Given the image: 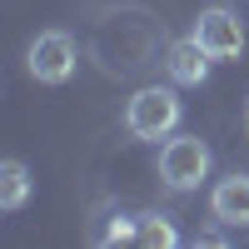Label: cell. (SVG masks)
Here are the masks:
<instances>
[{"instance_id": "52a82bcc", "label": "cell", "mask_w": 249, "mask_h": 249, "mask_svg": "<svg viewBox=\"0 0 249 249\" xmlns=\"http://www.w3.org/2000/svg\"><path fill=\"white\" fill-rule=\"evenodd\" d=\"M30 190H35V179L25 170V160H5L0 164V210L15 214V210H25L30 204Z\"/></svg>"}, {"instance_id": "6da1fadb", "label": "cell", "mask_w": 249, "mask_h": 249, "mask_svg": "<svg viewBox=\"0 0 249 249\" xmlns=\"http://www.w3.org/2000/svg\"><path fill=\"white\" fill-rule=\"evenodd\" d=\"M184 120V105L170 85H144L130 95V105H124V130L135 140H170Z\"/></svg>"}, {"instance_id": "8992f818", "label": "cell", "mask_w": 249, "mask_h": 249, "mask_svg": "<svg viewBox=\"0 0 249 249\" xmlns=\"http://www.w3.org/2000/svg\"><path fill=\"white\" fill-rule=\"evenodd\" d=\"M210 50L199 45L195 35H184V40H170V50H164V70H170L175 85H204L210 80Z\"/></svg>"}, {"instance_id": "8fae6325", "label": "cell", "mask_w": 249, "mask_h": 249, "mask_svg": "<svg viewBox=\"0 0 249 249\" xmlns=\"http://www.w3.org/2000/svg\"><path fill=\"white\" fill-rule=\"evenodd\" d=\"M244 130H249V100H244Z\"/></svg>"}, {"instance_id": "ba28073f", "label": "cell", "mask_w": 249, "mask_h": 249, "mask_svg": "<svg viewBox=\"0 0 249 249\" xmlns=\"http://www.w3.org/2000/svg\"><path fill=\"white\" fill-rule=\"evenodd\" d=\"M135 244H144V249H175L179 230H175V219L164 210H144V214H135Z\"/></svg>"}, {"instance_id": "9c48e42d", "label": "cell", "mask_w": 249, "mask_h": 249, "mask_svg": "<svg viewBox=\"0 0 249 249\" xmlns=\"http://www.w3.org/2000/svg\"><path fill=\"white\" fill-rule=\"evenodd\" d=\"M95 244H135V219L130 214H115L105 224V234H95Z\"/></svg>"}, {"instance_id": "277c9868", "label": "cell", "mask_w": 249, "mask_h": 249, "mask_svg": "<svg viewBox=\"0 0 249 249\" xmlns=\"http://www.w3.org/2000/svg\"><path fill=\"white\" fill-rule=\"evenodd\" d=\"M195 40L210 50V60H239V55H244V25H239V15H234L230 5L199 10V20H195Z\"/></svg>"}, {"instance_id": "5b68a950", "label": "cell", "mask_w": 249, "mask_h": 249, "mask_svg": "<svg viewBox=\"0 0 249 249\" xmlns=\"http://www.w3.org/2000/svg\"><path fill=\"white\" fill-rule=\"evenodd\" d=\"M210 214L224 230H249V175H224L210 190Z\"/></svg>"}, {"instance_id": "30bf717a", "label": "cell", "mask_w": 249, "mask_h": 249, "mask_svg": "<svg viewBox=\"0 0 249 249\" xmlns=\"http://www.w3.org/2000/svg\"><path fill=\"white\" fill-rule=\"evenodd\" d=\"M195 244H199V249H219V244H224V234H214V230H204V234H199Z\"/></svg>"}, {"instance_id": "3957f363", "label": "cell", "mask_w": 249, "mask_h": 249, "mask_svg": "<svg viewBox=\"0 0 249 249\" xmlns=\"http://www.w3.org/2000/svg\"><path fill=\"white\" fill-rule=\"evenodd\" d=\"M75 65H80V50H75V40L65 30H40L30 40V50H25V70L40 85H65L75 75Z\"/></svg>"}, {"instance_id": "7a4b0ae2", "label": "cell", "mask_w": 249, "mask_h": 249, "mask_svg": "<svg viewBox=\"0 0 249 249\" xmlns=\"http://www.w3.org/2000/svg\"><path fill=\"white\" fill-rule=\"evenodd\" d=\"M210 164H214V155H210V144H204L199 135H170L160 144V184H170V190H199L204 179H210Z\"/></svg>"}]
</instances>
